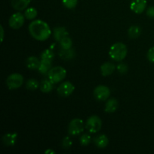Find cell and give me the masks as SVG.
I'll use <instances>...</instances> for the list:
<instances>
[{
    "label": "cell",
    "instance_id": "30",
    "mask_svg": "<svg viewBox=\"0 0 154 154\" xmlns=\"http://www.w3.org/2000/svg\"><path fill=\"white\" fill-rule=\"evenodd\" d=\"M147 59H148V60L150 62V63H154V46L149 49L148 52H147Z\"/></svg>",
    "mask_w": 154,
    "mask_h": 154
},
{
    "label": "cell",
    "instance_id": "4",
    "mask_svg": "<svg viewBox=\"0 0 154 154\" xmlns=\"http://www.w3.org/2000/svg\"><path fill=\"white\" fill-rule=\"evenodd\" d=\"M102 127V121L99 116L93 115L89 117L86 122V128L90 133L99 132Z\"/></svg>",
    "mask_w": 154,
    "mask_h": 154
},
{
    "label": "cell",
    "instance_id": "18",
    "mask_svg": "<svg viewBox=\"0 0 154 154\" xmlns=\"http://www.w3.org/2000/svg\"><path fill=\"white\" fill-rule=\"evenodd\" d=\"M40 63L41 61H39L38 59L36 58L35 57H29L26 61V66L29 69L35 70V69H38Z\"/></svg>",
    "mask_w": 154,
    "mask_h": 154
},
{
    "label": "cell",
    "instance_id": "13",
    "mask_svg": "<svg viewBox=\"0 0 154 154\" xmlns=\"http://www.w3.org/2000/svg\"><path fill=\"white\" fill-rule=\"evenodd\" d=\"M59 56L62 60H70L75 58V51L73 48H70V49L61 48V50L59 51Z\"/></svg>",
    "mask_w": 154,
    "mask_h": 154
},
{
    "label": "cell",
    "instance_id": "20",
    "mask_svg": "<svg viewBox=\"0 0 154 154\" xmlns=\"http://www.w3.org/2000/svg\"><path fill=\"white\" fill-rule=\"evenodd\" d=\"M141 34V29L138 26H132L128 30V35L130 38L135 39L139 37Z\"/></svg>",
    "mask_w": 154,
    "mask_h": 154
},
{
    "label": "cell",
    "instance_id": "6",
    "mask_svg": "<svg viewBox=\"0 0 154 154\" xmlns=\"http://www.w3.org/2000/svg\"><path fill=\"white\" fill-rule=\"evenodd\" d=\"M23 84V77L19 73H14L9 75L6 79V84L10 90L20 88Z\"/></svg>",
    "mask_w": 154,
    "mask_h": 154
},
{
    "label": "cell",
    "instance_id": "26",
    "mask_svg": "<svg viewBox=\"0 0 154 154\" xmlns=\"http://www.w3.org/2000/svg\"><path fill=\"white\" fill-rule=\"evenodd\" d=\"M90 141H91V136L89 134H84L80 138V144L82 146L88 145L90 143Z\"/></svg>",
    "mask_w": 154,
    "mask_h": 154
},
{
    "label": "cell",
    "instance_id": "14",
    "mask_svg": "<svg viewBox=\"0 0 154 154\" xmlns=\"http://www.w3.org/2000/svg\"><path fill=\"white\" fill-rule=\"evenodd\" d=\"M108 143H109L108 138L104 134L98 135L97 137L94 138V144H96L98 148H105L108 145Z\"/></svg>",
    "mask_w": 154,
    "mask_h": 154
},
{
    "label": "cell",
    "instance_id": "22",
    "mask_svg": "<svg viewBox=\"0 0 154 154\" xmlns=\"http://www.w3.org/2000/svg\"><path fill=\"white\" fill-rule=\"evenodd\" d=\"M41 58H42V60L51 62L52 63L53 60L54 58V54L53 53V51L51 50L46 49L42 53V54H41Z\"/></svg>",
    "mask_w": 154,
    "mask_h": 154
},
{
    "label": "cell",
    "instance_id": "28",
    "mask_svg": "<svg viewBox=\"0 0 154 154\" xmlns=\"http://www.w3.org/2000/svg\"><path fill=\"white\" fill-rule=\"evenodd\" d=\"M72 146V141L71 140V138L69 137H65L64 138L62 141V147L63 149H68L71 148V147Z\"/></svg>",
    "mask_w": 154,
    "mask_h": 154
},
{
    "label": "cell",
    "instance_id": "12",
    "mask_svg": "<svg viewBox=\"0 0 154 154\" xmlns=\"http://www.w3.org/2000/svg\"><path fill=\"white\" fill-rule=\"evenodd\" d=\"M115 69L116 66H114V64H113L112 63H110V62H107V63H105L101 66V73H102V76L104 77L109 76V75H112Z\"/></svg>",
    "mask_w": 154,
    "mask_h": 154
},
{
    "label": "cell",
    "instance_id": "11",
    "mask_svg": "<svg viewBox=\"0 0 154 154\" xmlns=\"http://www.w3.org/2000/svg\"><path fill=\"white\" fill-rule=\"evenodd\" d=\"M17 139V134L16 132H12V133H7L3 135L2 141L5 145L14 146L16 144Z\"/></svg>",
    "mask_w": 154,
    "mask_h": 154
},
{
    "label": "cell",
    "instance_id": "33",
    "mask_svg": "<svg viewBox=\"0 0 154 154\" xmlns=\"http://www.w3.org/2000/svg\"><path fill=\"white\" fill-rule=\"evenodd\" d=\"M45 153H46V154H54V153H55V151H54V150H51V149H49V150H45Z\"/></svg>",
    "mask_w": 154,
    "mask_h": 154
},
{
    "label": "cell",
    "instance_id": "32",
    "mask_svg": "<svg viewBox=\"0 0 154 154\" xmlns=\"http://www.w3.org/2000/svg\"><path fill=\"white\" fill-rule=\"evenodd\" d=\"M0 29H1V42H2L3 39H4V29H3L2 26H0Z\"/></svg>",
    "mask_w": 154,
    "mask_h": 154
},
{
    "label": "cell",
    "instance_id": "29",
    "mask_svg": "<svg viewBox=\"0 0 154 154\" xmlns=\"http://www.w3.org/2000/svg\"><path fill=\"white\" fill-rule=\"evenodd\" d=\"M117 71H118L119 73L123 75V74H126V72H128V66L126 63H120V64L117 65Z\"/></svg>",
    "mask_w": 154,
    "mask_h": 154
},
{
    "label": "cell",
    "instance_id": "9",
    "mask_svg": "<svg viewBox=\"0 0 154 154\" xmlns=\"http://www.w3.org/2000/svg\"><path fill=\"white\" fill-rule=\"evenodd\" d=\"M75 86L69 81H66L60 84L57 88V93L60 96L63 97H68L71 96L75 91Z\"/></svg>",
    "mask_w": 154,
    "mask_h": 154
},
{
    "label": "cell",
    "instance_id": "19",
    "mask_svg": "<svg viewBox=\"0 0 154 154\" xmlns=\"http://www.w3.org/2000/svg\"><path fill=\"white\" fill-rule=\"evenodd\" d=\"M54 83L51 82L49 79H45L42 81L40 84V90L43 93H50L54 89Z\"/></svg>",
    "mask_w": 154,
    "mask_h": 154
},
{
    "label": "cell",
    "instance_id": "2",
    "mask_svg": "<svg viewBox=\"0 0 154 154\" xmlns=\"http://www.w3.org/2000/svg\"><path fill=\"white\" fill-rule=\"evenodd\" d=\"M127 52L128 51L126 45L122 42H117L111 45L108 54H109L110 58L112 59L113 60L120 62L126 58Z\"/></svg>",
    "mask_w": 154,
    "mask_h": 154
},
{
    "label": "cell",
    "instance_id": "23",
    "mask_svg": "<svg viewBox=\"0 0 154 154\" xmlns=\"http://www.w3.org/2000/svg\"><path fill=\"white\" fill-rule=\"evenodd\" d=\"M72 44H73L72 43V40L71 39L70 37H69V35L63 38L60 42V47L63 49H70L72 47Z\"/></svg>",
    "mask_w": 154,
    "mask_h": 154
},
{
    "label": "cell",
    "instance_id": "27",
    "mask_svg": "<svg viewBox=\"0 0 154 154\" xmlns=\"http://www.w3.org/2000/svg\"><path fill=\"white\" fill-rule=\"evenodd\" d=\"M78 4V0H63V5L69 9L75 8Z\"/></svg>",
    "mask_w": 154,
    "mask_h": 154
},
{
    "label": "cell",
    "instance_id": "1",
    "mask_svg": "<svg viewBox=\"0 0 154 154\" xmlns=\"http://www.w3.org/2000/svg\"><path fill=\"white\" fill-rule=\"evenodd\" d=\"M29 32L35 39L40 42L47 40L51 35V30L48 24L42 20L32 21L29 25Z\"/></svg>",
    "mask_w": 154,
    "mask_h": 154
},
{
    "label": "cell",
    "instance_id": "8",
    "mask_svg": "<svg viewBox=\"0 0 154 154\" xmlns=\"http://www.w3.org/2000/svg\"><path fill=\"white\" fill-rule=\"evenodd\" d=\"M111 91L107 86L99 85L95 88L93 95L98 101H106L109 98Z\"/></svg>",
    "mask_w": 154,
    "mask_h": 154
},
{
    "label": "cell",
    "instance_id": "7",
    "mask_svg": "<svg viewBox=\"0 0 154 154\" xmlns=\"http://www.w3.org/2000/svg\"><path fill=\"white\" fill-rule=\"evenodd\" d=\"M24 17L25 16L20 12H17V13L12 14L8 20V24L11 28L14 29H18L21 28L25 21Z\"/></svg>",
    "mask_w": 154,
    "mask_h": 154
},
{
    "label": "cell",
    "instance_id": "5",
    "mask_svg": "<svg viewBox=\"0 0 154 154\" xmlns=\"http://www.w3.org/2000/svg\"><path fill=\"white\" fill-rule=\"evenodd\" d=\"M84 130V123L81 119L75 118L69 124L68 127V132L70 135L76 136L82 133Z\"/></svg>",
    "mask_w": 154,
    "mask_h": 154
},
{
    "label": "cell",
    "instance_id": "10",
    "mask_svg": "<svg viewBox=\"0 0 154 154\" xmlns=\"http://www.w3.org/2000/svg\"><path fill=\"white\" fill-rule=\"evenodd\" d=\"M147 7V0H132L130 4L131 10L135 14H141Z\"/></svg>",
    "mask_w": 154,
    "mask_h": 154
},
{
    "label": "cell",
    "instance_id": "3",
    "mask_svg": "<svg viewBox=\"0 0 154 154\" xmlns=\"http://www.w3.org/2000/svg\"><path fill=\"white\" fill-rule=\"evenodd\" d=\"M66 70L62 66H55L51 68L48 72V79L54 84H58L63 81L66 77Z\"/></svg>",
    "mask_w": 154,
    "mask_h": 154
},
{
    "label": "cell",
    "instance_id": "16",
    "mask_svg": "<svg viewBox=\"0 0 154 154\" xmlns=\"http://www.w3.org/2000/svg\"><path fill=\"white\" fill-rule=\"evenodd\" d=\"M68 35L69 32L65 27H56L54 29V37L57 42H60L63 38Z\"/></svg>",
    "mask_w": 154,
    "mask_h": 154
},
{
    "label": "cell",
    "instance_id": "31",
    "mask_svg": "<svg viewBox=\"0 0 154 154\" xmlns=\"http://www.w3.org/2000/svg\"><path fill=\"white\" fill-rule=\"evenodd\" d=\"M147 16L150 18H154V6H150L147 8V12H146Z\"/></svg>",
    "mask_w": 154,
    "mask_h": 154
},
{
    "label": "cell",
    "instance_id": "15",
    "mask_svg": "<svg viewBox=\"0 0 154 154\" xmlns=\"http://www.w3.org/2000/svg\"><path fill=\"white\" fill-rule=\"evenodd\" d=\"M119 106L118 101L116 99H110L107 101L106 104H105V111L106 113H111L115 112L117 110Z\"/></svg>",
    "mask_w": 154,
    "mask_h": 154
},
{
    "label": "cell",
    "instance_id": "25",
    "mask_svg": "<svg viewBox=\"0 0 154 154\" xmlns=\"http://www.w3.org/2000/svg\"><path fill=\"white\" fill-rule=\"evenodd\" d=\"M39 87H40V84H39L38 81L35 79H33V78L29 79L26 84V87L29 90H35Z\"/></svg>",
    "mask_w": 154,
    "mask_h": 154
},
{
    "label": "cell",
    "instance_id": "24",
    "mask_svg": "<svg viewBox=\"0 0 154 154\" xmlns=\"http://www.w3.org/2000/svg\"><path fill=\"white\" fill-rule=\"evenodd\" d=\"M38 14L37 10H36L35 8H28L27 9H26L25 13H24V16L26 19L28 20H33L36 17Z\"/></svg>",
    "mask_w": 154,
    "mask_h": 154
},
{
    "label": "cell",
    "instance_id": "21",
    "mask_svg": "<svg viewBox=\"0 0 154 154\" xmlns=\"http://www.w3.org/2000/svg\"><path fill=\"white\" fill-rule=\"evenodd\" d=\"M51 63H52L51 62L42 60L40 63V66L38 67V72L41 74H43V75L48 74L49 71L51 69V66H52Z\"/></svg>",
    "mask_w": 154,
    "mask_h": 154
},
{
    "label": "cell",
    "instance_id": "17",
    "mask_svg": "<svg viewBox=\"0 0 154 154\" xmlns=\"http://www.w3.org/2000/svg\"><path fill=\"white\" fill-rule=\"evenodd\" d=\"M30 3V0H11V5L17 11L25 10Z\"/></svg>",
    "mask_w": 154,
    "mask_h": 154
}]
</instances>
